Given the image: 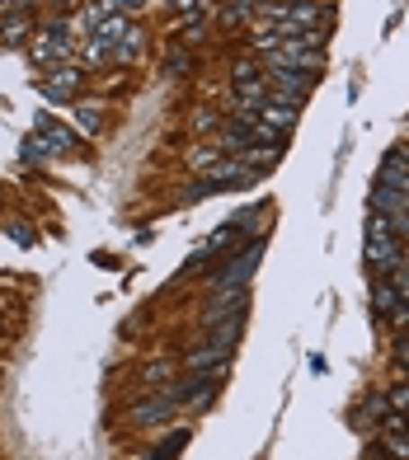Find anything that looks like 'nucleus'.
<instances>
[{"label":"nucleus","instance_id":"6ab92c4d","mask_svg":"<svg viewBox=\"0 0 409 460\" xmlns=\"http://www.w3.org/2000/svg\"><path fill=\"white\" fill-rule=\"evenodd\" d=\"M19 160H24V164H48V160H52V151H48V146L38 141V137H29L24 146H19Z\"/></svg>","mask_w":409,"mask_h":460},{"label":"nucleus","instance_id":"4468645a","mask_svg":"<svg viewBox=\"0 0 409 460\" xmlns=\"http://www.w3.org/2000/svg\"><path fill=\"white\" fill-rule=\"evenodd\" d=\"M174 409H179L174 400H165V394H156V400H147V404H132V413H128V418H132L137 428H156V423H165V418H170Z\"/></svg>","mask_w":409,"mask_h":460},{"label":"nucleus","instance_id":"6e6552de","mask_svg":"<svg viewBox=\"0 0 409 460\" xmlns=\"http://www.w3.org/2000/svg\"><path fill=\"white\" fill-rule=\"evenodd\" d=\"M259 259H263V244L254 240L250 249H245L240 259H231V263H221L217 273H212V291H227V287H245L254 278V268H259Z\"/></svg>","mask_w":409,"mask_h":460},{"label":"nucleus","instance_id":"423d86ee","mask_svg":"<svg viewBox=\"0 0 409 460\" xmlns=\"http://www.w3.org/2000/svg\"><path fill=\"white\" fill-rule=\"evenodd\" d=\"M263 85H269V103L301 109L306 94H311V85H316V75H301V71H263Z\"/></svg>","mask_w":409,"mask_h":460},{"label":"nucleus","instance_id":"4be33fe9","mask_svg":"<svg viewBox=\"0 0 409 460\" xmlns=\"http://www.w3.org/2000/svg\"><path fill=\"white\" fill-rule=\"evenodd\" d=\"M217 160H221V155H217V146H198V151L189 155V164H193V170H212Z\"/></svg>","mask_w":409,"mask_h":460},{"label":"nucleus","instance_id":"dca6fc26","mask_svg":"<svg viewBox=\"0 0 409 460\" xmlns=\"http://www.w3.org/2000/svg\"><path fill=\"white\" fill-rule=\"evenodd\" d=\"M250 19H259V5L254 0H227V10H221V24H250Z\"/></svg>","mask_w":409,"mask_h":460},{"label":"nucleus","instance_id":"393cba45","mask_svg":"<svg viewBox=\"0 0 409 460\" xmlns=\"http://www.w3.org/2000/svg\"><path fill=\"white\" fill-rule=\"evenodd\" d=\"M10 240L29 249V244H33V226H29V221H14V226H10Z\"/></svg>","mask_w":409,"mask_h":460},{"label":"nucleus","instance_id":"0eeeda50","mask_svg":"<svg viewBox=\"0 0 409 460\" xmlns=\"http://www.w3.org/2000/svg\"><path fill=\"white\" fill-rule=\"evenodd\" d=\"M245 310H250V291H245V287H227V291H217V296L208 301L202 320H208V329H217V324H240Z\"/></svg>","mask_w":409,"mask_h":460},{"label":"nucleus","instance_id":"1a4fd4ad","mask_svg":"<svg viewBox=\"0 0 409 460\" xmlns=\"http://www.w3.org/2000/svg\"><path fill=\"white\" fill-rule=\"evenodd\" d=\"M221 376H227V371H193V381L170 385L165 400H174V404H208L212 394L221 390Z\"/></svg>","mask_w":409,"mask_h":460},{"label":"nucleus","instance_id":"412c9836","mask_svg":"<svg viewBox=\"0 0 409 460\" xmlns=\"http://www.w3.org/2000/svg\"><path fill=\"white\" fill-rule=\"evenodd\" d=\"M391 413V404H386V394H367L362 409H358V423H367V418H386Z\"/></svg>","mask_w":409,"mask_h":460},{"label":"nucleus","instance_id":"5701e85b","mask_svg":"<svg viewBox=\"0 0 409 460\" xmlns=\"http://www.w3.org/2000/svg\"><path fill=\"white\" fill-rule=\"evenodd\" d=\"M391 287L400 291V301H409V263H396L391 268Z\"/></svg>","mask_w":409,"mask_h":460},{"label":"nucleus","instance_id":"bb28decb","mask_svg":"<svg viewBox=\"0 0 409 460\" xmlns=\"http://www.w3.org/2000/svg\"><path fill=\"white\" fill-rule=\"evenodd\" d=\"M405 160H409V146H405Z\"/></svg>","mask_w":409,"mask_h":460},{"label":"nucleus","instance_id":"f257e3e1","mask_svg":"<svg viewBox=\"0 0 409 460\" xmlns=\"http://www.w3.org/2000/svg\"><path fill=\"white\" fill-rule=\"evenodd\" d=\"M254 48L263 57V71H301V75H320L325 71V33H311V38L259 33Z\"/></svg>","mask_w":409,"mask_h":460},{"label":"nucleus","instance_id":"f8f14e48","mask_svg":"<svg viewBox=\"0 0 409 460\" xmlns=\"http://www.w3.org/2000/svg\"><path fill=\"white\" fill-rule=\"evenodd\" d=\"M231 103H236V113H259L263 103H269V85H263V75L259 80H236Z\"/></svg>","mask_w":409,"mask_h":460},{"label":"nucleus","instance_id":"cd10ccee","mask_svg":"<svg viewBox=\"0 0 409 460\" xmlns=\"http://www.w3.org/2000/svg\"><path fill=\"white\" fill-rule=\"evenodd\" d=\"M405 418H409V413H405Z\"/></svg>","mask_w":409,"mask_h":460},{"label":"nucleus","instance_id":"9b49d317","mask_svg":"<svg viewBox=\"0 0 409 460\" xmlns=\"http://www.w3.org/2000/svg\"><path fill=\"white\" fill-rule=\"evenodd\" d=\"M259 122H263L269 132H278L282 141H288V137L297 132V122H301V109H282V103H263V109H259Z\"/></svg>","mask_w":409,"mask_h":460},{"label":"nucleus","instance_id":"b1692460","mask_svg":"<svg viewBox=\"0 0 409 460\" xmlns=\"http://www.w3.org/2000/svg\"><path fill=\"white\" fill-rule=\"evenodd\" d=\"M386 404H391V413H409V385H396L386 394Z\"/></svg>","mask_w":409,"mask_h":460},{"label":"nucleus","instance_id":"f3484780","mask_svg":"<svg viewBox=\"0 0 409 460\" xmlns=\"http://www.w3.org/2000/svg\"><path fill=\"white\" fill-rule=\"evenodd\" d=\"M183 447H189V432H170L165 442H160V447H156V451H151L147 460H174V456H179Z\"/></svg>","mask_w":409,"mask_h":460},{"label":"nucleus","instance_id":"aec40b11","mask_svg":"<svg viewBox=\"0 0 409 460\" xmlns=\"http://www.w3.org/2000/svg\"><path fill=\"white\" fill-rule=\"evenodd\" d=\"M24 33H29V19L24 14H10L5 24H0V43H19Z\"/></svg>","mask_w":409,"mask_h":460},{"label":"nucleus","instance_id":"9d476101","mask_svg":"<svg viewBox=\"0 0 409 460\" xmlns=\"http://www.w3.org/2000/svg\"><path fill=\"white\" fill-rule=\"evenodd\" d=\"M80 85H85V71L80 66H52L48 80H38V90H43L48 99H76Z\"/></svg>","mask_w":409,"mask_h":460},{"label":"nucleus","instance_id":"ddd939ff","mask_svg":"<svg viewBox=\"0 0 409 460\" xmlns=\"http://www.w3.org/2000/svg\"><path fill=\"white\" fill-rule=\"evenodd\" d=\"M38 141H43L52 155H61V151H76V132H71V128H61V122H57V118H48V113L38 118Z\"/></svg>","mask_w":409,"mask_h":460},{"label":"nucleus","instance_id":"a211bd4d","mask_svg":"<svg viewBox=\"0 0 409 460\" xmlns=\"http://www.w3.org/2000/svg\"><path fill=\"white\" fill-rule=\"evenodd\" d=\"M99 122H104V113H99L94 103H80V109H76V128L85 132V137H94V132H99Z\"/></svg>","mask_w":409,"mask_h":460},{"label":"nucleus","instance_id":"f03ea898","mask_svg":"<svg viewBox=\"0 0 409 460\" xmlns=\"http://www.w3.org/2000/svg\"><path fill=\"white\" fill-rule=\"evenodd\" d=\"M330 14L316 0H269L259 5V33H278V38H311L325 33Z\"/></svg>","mask_w":409,"mask_h":460},{"label":"nucleus","instance_id":"a878e982","mask_svg":"<svg viewBox=\"0 0 409 460\" xmlns=\"http://www.w3.org/2000/svg\"><path fill=\"white\" fill-rule=\"evenodd\" d=\"M391 324H396V329H409V305H405V301L396 305V315H391Z\"/></svg>","mask_w":409,"mask_h":460},{"label":"nucleus","instance_id":"39448f33","mask_svg":"<svg viewBox=\"0 0 409 460\" xmlns=\"http://www.w3.org/2000/svg\"><path fill=\"white\" fill-rule=\"evenodd\" d=\"M67 57H76V33H71L67 19H57V24H48L33 38V61L38 66H57V61H67Z\"/></svg>","mask_w":409,"mask_h":460},{"label":"nucleus","instance_id":"20e7f679","mask_svg":"<svg viewBox=\"0 0 409 460\" xmlns=\"http://www.w3.org/2000/svg\"><path fill=\"white\" fill-rule=\"evenodd\" d=\"M236 339H240V324H217L208 333V343L189 352V371H227V358L236 352Z\"/></svg>","mask_w":409,"mask_h":460},{"label":"nucleus","instance_id":"2eb2a0df","mask_svg":"<svg viewBox=\"0 0 409 460\" xmlns=\"http://www.w3.org/2000/svg\"><path fill=\"white\" fill-rule=\"evenodd\" d=\"M396 305H400V291L391 287V278H372V310H377V315L391 320Z\"/></svg>","mask_w":409,"mask_h":460},{"label":"nucleus","instance_id":"7ed1b4c3","mask_svg":"<svg viewBox=\"0 0 409 460\" xmlns=\"http://www.w3.org/2000/svg\"><path fill=\"white\" fill-rule=\"evenodd\" d=\"M362 254H367V268H377V273H391L396 263H405V249H400V240L391 235V226H386L381 212H372V221H367Z\"/></svg>","mask_w":409,"mask_h":460}]
</instances>
